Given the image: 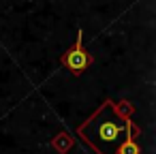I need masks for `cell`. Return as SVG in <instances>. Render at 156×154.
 <instances>
[{"label":"cell","instance_id":"obj_3","mask_svg":"<svg viewBox=\"0 0 156 154\" xmlns=\"http://www.w3.org/2000/svg\"><path fill=\"white\" fill-rule=\"evenodd\" d=\"M133 133H139V131H130L126 135V139L122 141V145L118 148V154H139V145L137 141L133 139Z\"/></svg>","mask_w":156,"mask_h":154},{"label":"cell","instance_id":"obj_2","mask_svg":"<svg viewBox=\"0 0 156 154\" xmlns=\"http://www.w3.org/2000/svg\"><path fill=\"white\" fill-rule=\"evenodd\" d=\"M81 34H83V32L77 30V37H75L73 47L62 56V66L69 69L73 75H81V73L92 64V56L83 49V37H81Z\"/></svg>","mask_w":156,"mask_h":154},{"label":"cell","instance_id":"obj_1","mask_svg":"<svg viewBox=\"0 0 156 154\" xmlns=\"http://www.w3.org/2000/svg\"><path fill=\"white\" fill-rule=\"evenodd\" d=\"M130 131H139L120 107L105 98L98 109L77 126V135L96 152V154H118V148Z\"/></svg>","mask_w":156,"mask_h":154}]
</instances>
